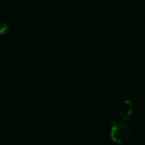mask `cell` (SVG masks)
Returning a JSON list of instances; mask_svg holds the SVG:
<instances>
[{"label": "cell", "mask_w": 145, "mask_h": 145, "mask_svg": "<svg viewBox=\"0 0 145 145\" xmlns=\"http://www.w3.org/2000/svg\"><path fill=\"white\" fill-rule=\"evenodd\" d=\"M133 111V105L130 99L123 100L117 108V116L123 121L129 119Z\"/></svg>", "instance_id": "obj_2"}, {"label": "cell", "mask_w": 145, "mask_h": 145, "mask_svg": "<svg viewBox=\"0 0 145 145\" xmlns=\"http://www.w3.org/2000/svg\"><path fill=\"white\" fill-rule=\"evenodd\" d=\"M8 31V23L3 19H0V36L5 35Z\"/></svg>", "instance_id": "obj_3"}, {"label": "cell", "mask_w": 145, "mask_h": 145, "mask_svg": "<svg viewBox=\"0 0 145 145\" xmlns=\"http://www.w3.org/2000/svg\"><path fill=\"white\" fill-rule=\"evenodd\" d=\"M130 135L131 130L127 124L121 121H116L115 120H112L110 136L114 143L122 144L129 139Z\"/></svg>", "instance_id": "obj_1"}]
</instances>
